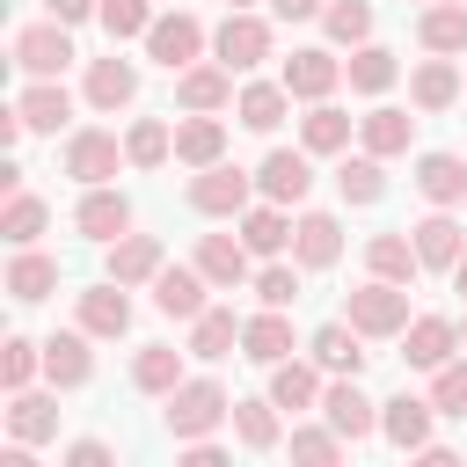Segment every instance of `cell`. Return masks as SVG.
Listing matches in <instances>:
<instances>
[{"instance_id": "1", "label": "cell", "mask_w": 467, "mask_h": 467, "mask_svg": "<svg viewBox=\"0 0 467 467\" xmlns=\"http://www.w3.org/2000/svg\"><path fill=\"white\" fill-rule=\"evenodd\" d=\"M168 438L175 445H190V438H212L219 423H234V401H226V387L219 379H182L175 394H168Z\"/></svg>"}, {"instance_id": "2", "label": "cell", "mask_w": 467, "mask_h": 467, "mask_svg": "<svg viewBox=\"0 0 467 467\" xmlns=\"http://www.w3.org/2000/svg\"><path fill=\"white\" fill-rule=\"evenodd\" d=\"M343 321L358 336H401L416 314H409V285H387V277H365L358 292H343Z\"/></svg>"}, {"instance_id": "3", "label": "cell", "mask_w": 467, "mask_h": 467, "mask_svg": "<svg viewBox=\"0 0 467 467\" xmlns=\"http://www.w3.org/2000/svg\"><path fill=\"white\" fill-rule=\"evenodd\" d=\"M248 204H255V175H248V168L212 161V168L190 175V212H204V219H241Z\"/></svg>"}, {"instance_id": "4", "label": "cell", "mask_w": 467, "mask_h": 467, "mask_svg": "<svg viewBox=\"0 0 467 467\" xmlns=\"http://www.w3.org/2000/svg\"><path fill=\"white\" fill-rule=\"evenodd\" d=\"M15 66H22L29 80H58V73L73 66V36H66V22L44 15V22L15 29Z\"/></svg>"}, {"instance_id": "5", "label": "cell", "mask_w": 467, "mask_h": 467, "mask_svg": "<svg viewBox=\"0 0 467 467\" xmlns=\"http://www.w3.org/2000/svg\"><path fill=\"white\" fill-rule=\"evenodd\" d=\"M212 51H219V66H226V73L263 66V58H270V22H263V15H248V7H226V22L212 29Z\"/></svg>"}, {"instance_id": "6", "label": "cell", "mask_w": 467, "mask_h": 467, "mask_svg": "<svg viewBox=\"0 0 467 467\" xmlns=\"http://www.w3.org/2000/svg\"><path fill=\"white\" fill-rule=\"evenodd\" d=\"M124 161H131V153H124V146H117V131H102V124H80V131L66 139V175H73V182H88V190H95V182H109Z\"/></svg>"}, {"instance_id": "7", "label": "cell", "mask_w": 467, "mask_h": 467, "mask_svg": "<svg viewBox=\"0 0 467 467\" xmlns=\"http://www.w3.org/2000/svg\"><path fill=\"white\" fill-rule=\"evenodd\" d=\"M197 51H204V22L197 15H153V29H146V58L153 66H168V73H182V66H197Z\"/></svg>"}, {"instance_id": "8", "label": "cell", "mask_w": 467, "mask_h": 467, "mask_svg": "<svg viewBox=\"0 0 467 467\" xmlns=\"http://www.w3.org/2000/svg\"><path fill=\"white\" fill-rule=\"evenodd\" d=\"M321 416H328L350 445H365V438L379 431V401H365V394H358V372H336V379L321 387Z\"/></svg>"}, {"instance_id": "9", "label": "cell", "mask_w": 467, "mask_h": 467, "mask_svg": "<svg viewBox=\"0 0 467 467\" xmlns=\"http://www.w3.org/2000/svg\"><path fill=\"white\" fill-rule=\"evenodd\" d=\"M255 190H263L270 204H299V197L314 190V153H306V146H277V153H263Z\"/></svg>"}, {"instance_id": "10", "label": "cell", "mask_w": 467, "mask_h": 467, "mask_svg": "<svg viewBox=\"0 0 467 467\" xmlns=\"http://www.w3.org/2000/svg\"><path fill=\"white\" fill-rule=\"evenodd\" d=\"M204 292H212V277H204L197 263H161V277H153V306H161L168 321H197V314L212 306Z\"/></svg>"}, {"instance_id": "11", "label": "cell", "mask_w": 467, "mask_h": 467, "mask_svg": "<svg viewBox=\"0 0 467 467\" xmlns=\"http://www.w3.org/2000/svg\"><path fill=\"white\" fill-rule=\"evenodd\" d=\"M401 358H409L416 372H438L445 358H460V321H445V314H416V321L401 328Z\"/></svg>"}, {"instance_id": "12", "label": "cell", "mask_w": 467, "mask_h": 467, "mask_svg": "<svg viewBox=\"0 0 467 467\" xmlns=\"http://www.w3.org/2000/svg\"><path fill=\"white\" fill-rule=\"evenodd\" d=\"M336 80H343V58L321 51V44H306V51L285 58V88H292V102H328Z\"/></svg>"}, {"instance_id": "13", "label": "cell", "mask_w": 467, "mask_h": 467, "mask_svg": "<svg viewBox=\"0 0 467 467\" xmlns=\"http://www.w3.org/2000/svg\"><path fill=\"white\" fill-rule=\"evenodd\" d=\"M409 241H416L423 270H452V263L467 255V226L452 219V204H438L431 219H416V226H409Z\"/></svg>"}, {"instance_id": "14", "label": "cell", "mask_w": 467, "mask_h": 467, "mask_svg": "<svg viewBox=\"0 0 467 467\" xmlns=\"http://www.w3.org/2000/svg\"><path fill=\"white\" fill-rule=\"evenodd\" d=\"M431 416H438L431 394H394V401H379V438L416 452V445H431Z\"/></svg>"}, {"instance_id": "15", "label": "cell", "mask_w": 467, "mask_h": 467, "mask_svg": "<svg viewBox=\"0 0 467 467\" xmlns=\"http://www.w3.org/2000/svg\"><path fill=\"white\" fill-rule=\"evenodd\" d=\"M175 161H182V168L226 161V124H219V109H182V124H175Z\"/></svg>"}, {"instance_id": "16", "label": "cell", "mask_w": 467, "mask_h": 467, "mask_svg": "<svg viewBox=\"0 0 467 467\" xmlns=\"http://www.w3.org/2000/svg\"><path fill=\"white\" fill-rule=\"evenodd\" d=\"M73 226L88 234V241H117V234H131V197L124 190H109V182H95L88 197H80V212H73Z\"/></svg>"}, {"instance_id": "17", "label": "cell", "mask_w": 467, "mask_h": 467, "mask_svg": "<svg viewBox=\"0 0 467 467\" xmlns=\"http://www.w3.org/2000/svg\"><path fill=\"white\" fill-rule=\"evenodd\" d=\"M336 255H343L336 212H299V219H292V263H299V270H328Z\"/></svg>"}, {"instance_id": "18", "label": "cell", "mask_w": 467, "mask_h": 467, "mask_svg": "<svg viewBox=\"0 0 467 467\" xmlns=\"http://www.w3.org/2000/svg\"><path fill=\"white\" fill-rule=\"evenodd\" d=\"M190 263L212 277V292H234V285H248V277H255V270H248V241H241V234H204Z\"/></svg>"}, {"instance_id": "19", "label": "cell", "mask_w": 467, "mask_h": 467, "mask_svg": "<svg viewBox=\"0 0 467 467\" xmlns=\"http://www.w3.org/2000/svg\"><path fill=\"white\" fill-rule=\"evenodd\" d=\"M95 336L88 328H58L51 343H44V379L51 387H88L95 379V350H88Z\"/></svg>"}, {"instance_id": "20", "label": "cell", "mask_w": 467, "mask_h": 467, "mask_svg": "<svg viewBox=\"0 0 467 467\" xmlns=\"http://www.w3.org/2000/svg\"><path fill=\"white\" fill-rule=\"evenodd\" d=\"M88 102H95V109H109V117H117V109H131V102H139V66H131V58H117V51H109V58H88Z\"/></svg>"}, {"instance_id": "21", "label": "cell", "mask_w": 467, "mask_h": 467, "mask_svg": "<svg viewBox=\"0 0 467 467\" xmlns=\"http://www.w3.org/2000/svg\"><path fill=\"white\" fill-rule=\"evenodd\" d=\"M460 95H467V73H460L452 58H438V51L409 73V102H416V109H452Z\"/></svg>"}, {"instance_id": "22", "label": "cell", "mask_w": 467, "mask_h": 467, "mask_svg": "<svg viewBox=\"0 0 467 467\" xmlns=\"http://www.w3.org/2000/svg\"><path fill=\"white\" fill-rule=\"evenodd\" d=\"M131 285H117V277H102V285H88L80 292V328L88 336H124L131 328V299H124Z\"/></svg>"}, {"instance_id": "23", "label": "cell", "mask_w": 467, "mask_h": 467, "mask_svg": "<svg viewBox=\"0 0 467 467\" xmlns=\"http://www.w3.org/2000/svg\"><path fill=\"white\" fill-rule=\"evenodd\" d=\"M161 263H168V255H161L153 234H117V241H109V277H117V285H153Z\"/></svg>"}, {"instance_id": "24", "label": "cell", "mask_w": 467, "mask_h": 467, "mask_svg": "<svg viewBox=\"0 0 467 467\" xmlns=\"http://www.w3.org/2000/svg\"><path fill=\"white\" fill-rule=\"evenodd\" d=\"M241 358H248V365L292 358V321H285V306H263L255 321H241Z\"/></svg>"}, {"instance_id": "25", "label": "cell", "mask_w": 467, "mask_h": 467, "mask_svg": "<svg viewBox=\"0 0 467 467\" xmlns=\"http://www.w3.org/2000/svg\"><path fill=\"white\" fill-rule=\"evenodd\" d=\"M416 44L438 51V58L467 51V7H460V0H431V7L416 15Z\"/></svg>"}, {"instance_id": "26", "label": "cell", "mask_w": 467, "mask_h": 467, "mask_svg": "<svg viewBox=\"0 0 467 467\" xmlns=\"http://www.w3.org/2000/svg\"><path fill=\"white\" fill-rule=\"evenodd\" d=\"M285 109H292V88H285V80H248V88L234 95V117H241L248 131H277Z\"/></svg>"}, {"instance_id": "27", "label": "cell", "mask_w": 467, "mask_h": 467, "mask_svg": "<svg viewBox=\"0 0 467 467\" xmlns=\"http://www.w3.org/2000/svg\"><path fill=\"white\" fill-rule=\"evenodd\" d=\"M358 139H365V153H379V161H394V153H409V139H416V117L409 109H365L358 117Z\"/></svg>"}, {"instance_id": "28", "label": "cell", "mask_w": 467, "mask_h": 467, "mask_svg": "<svg viewBox=\"0 0 467 467\" xmlns=\"http://www.w3.org/2000/svg\"><path fill=\"white\" fill-rule=\"evenodd\" d=\"M365 270H372V277H387V285H416L423 255H416V241H409V234H372V241H365Z\"/></svg>"}, {"instance_id": "29", "label": "cell", "mask_w": 467, "mask_h": 467, "mask_svg": "<svg viewBox=\"0 0 467 467\" xmlns=\"http://www.w3.org/2000/svg\"><path fill=\"white\" fill-rule=\"evenodd\" d=\"M51 292H58V263H51L44 248H15V263H7V299L36 306V299H51Z\"/></svg>"}, {"instance_id": "30", "label": "cell", "mask_w": 467, "mask_h": 467, "mask_svg": "<svg viewBox=\"0 0 467 467\" xmlns=\"http://www.w3.org/2000/svg\"><path fill=\"white\" fill-rule=\"evenodd\" d=\"M306 350H314V365H321V372H365V358H372V350H365V336H358L350 321L314 328V343H306Z\"/></svg>"}, {"instance_id": "31", "label": "cell", "mask_w": 467, "mask_h": 467, "mask_svg": "<svg viewBox=\"0 0 467 467\" xmlns=\"http://www.w3.org/2000/svg\"><path fill=\"white\" fill-rule=\"evenodd\" d=\"M270 401L277 409H321V365H299V358H277L270 365Z\"/></svg>"}, {"instance_id": "32", "label": "cell", "mask_w": 467, "mask_h": 467, "mask_svg": "<svg viewBox=\"0 0 467 467\" xmlns=\"http://www.w3.org/2000/svg\"><path fill=\"white\" fill-rule=\"evenodd\" d=\"M7 431H15L22 445H44V438H58V394H36V387H22V394L7 401Z\"/></svg>"}, {"instance_id": "33", "label": "cell", "mask_w": 467, "mask_h": 467, "mask_svg": "<svg viewBox=\"0 0 467 467\" xmlns=\"http://www.w3.org/2000/svg\"><path fill=\"white\" fill-rule=\"evenodd\" d=\"M416 190L431 204H467V161L460 153H416Z\"/></svg>"}, {"instance_id": "34", "label": "cell", "mask_w": 467, "mask_h": 467, "mask_svg": "<svg viewBox=\"0 0 467 467\" xmlns=\"http://www.w3.org/2000/svg\"><path fill=\"white\" fill-rule=\"evenodd\" d=\"M175 102L182 109H226L234 102V73L226 66H182L175 73Z\"/></svg>"}, {"instance_id": "35", "label": "cell", "mask_w": 467, "mask_h": 467, "mask_svg": "<svg viewBox=\"0 0 467 467\" xmlns=\"http://www.w3.org/2000/svg\"><path fill=\"white\" fill-rule=\"evenodd\" d=\"M241 241H248V255H285L292 248V219H285V204H248L241 212Z\"/></svg>"}, {"instance_id": "36", "label": "cell", "mask_w": 467, "mask_h": 467, "mask_svg": "<svg viewBox=\"0 0 467 467\" xmlns=\"http://www.w3.org/2000/svg\"><path fill=\"white\" fill-rule=\"evenodd\" d=\"M394 73H401V58H394L387 44H358V51L343 58V80H350L358 95H387V88H394Z\"/></svg>"}, {"instance_id": "37", "label": "cell", "mask_w": 467, "mask_h": 467, "mask_svg": "<svg viewBox=\"0 0 467 467\" xmlns=\"http://www.w3.org/2000/svg\"><path fill=\"white\" fill-rule=\"evenodd\" d=\"M15 109H22V124H29V131H58V124L73 117V95H66L58 80H29V88L15 95Z\"/></svg>"}, {"instance_id": "38", "label": "cell", "mask_w": 467, "mask_h": 467, "mask_svg": "<svg viewBox=\"0 0 467 467\" xmlns=\"http://www.w3.org/2000/svg\"><path fill=\"white\" fill-rule=\"evenodd\" d=\"M131 387H139V394H161V401H168V394L182 387V350H168V343H146V350L131 358Z\"/></svg>"}, {"instance_id": "39", "label": "cell", "mask_w": 467, "mask_h": 467, "mask_svg": "<svg viewBox=\"0 0 467 467\" xmlns=\"http://www.w3.org/2000/svg\"><path fill=\"white\" fill-rule=\"evenodd\" d=\"M350 124H358V117H343L336 102H314V109L299 117V146H306V153H343V146H350Z\"/></svg>"}, {"instance_id": "40", "label": "cell", "mask_w": 467, "mask_h": 467, "mask_svg": "<svg viewBox=\"0 0 467 467\" xmlns=\"http://www.w3.org/2000/svg\"><path fill=\"white\" fill-rule=\"evenodd\" d=\"M234 343H241L234 306H204V314L190 321V358H234Z\"/></svg>"}, {"instance_id": "41", "label": "cell", "mask_w": 467, "mask_h": 467, "mask_svg": "<svg viewBox=\"0 0 467 467\" xmlns=\"http://www.w3.org/2000/svg\"><path fill=\"white\" fill-rule=\"evenodd\" d=\"M44 219H51V204H44V197H29V190H7V212H0V234H7V248H36Z\"/></svg>"}, {"instance_id": "42", "label": "cell", "mask_w": 467, "mask_h": 467, "mask_svg": "<svg viewBox=\"0 0 467 467\" xmlns=\"http://www.w3.org/2000/svg\"><path fill=\"white\" fill-rule=\"evenodd\" d=\"M234 438H241L248 452H270V445L285 438V431H277V401H270V394H263V401H255V394L234 401Z\"/></svg>"}, {"instance_id": "43", "label": "cell", "mask_w": 467, "mask_h": 467, "mask_svg": "<svg viewBox=\"0 0 467 467\" xmlns=\"http://www.w3.org/2000/svg\"><path fill=\"white\" fill-rule=\"evenodd\" d=\"M336 190H343V204H379V197H387V168H379V153L343 161V168H336Z\"/></svg>"}, {"instance_id": "44", "label": "cell", "mask_w": 467, "mask_h": 467, "mask_svg": "<svg viewBox=\"0 0 467 467\" xmlns=\"http://www.w3.org/2000/svg\"><path fill=\"white\" fill-rule=\"evenodd\" d=\"M321 29H328L336 44H350V51L372 44V0H328V7H321Z\"/></svg>"}, {"instance_id": "45", "label": "cell", "mask_w": 467, "mask_h": 467, "mask_svg": "<svg viewBox=\"0 0 467 467\" xmlns=\"http://www.w3.org/2000/svg\"><path fill=\"white\" fill-rule=\"evenodd\" d=\"M124 153H131V168H161V161L175 153V124H161V117H139V124L124 131Z\"/></svg>"}, {"instance_id": "46", "label": "cell", "mask_w": 467, "mask_h": 467, "mask_svg": "<svg viewBox=\"0 0 467 467\" xmlns=\"http://www.w3.org/2000/svg\"><path fill=\"white\" fill-rule=\"evenodd\" d=\"M36 372H44V343H29V336H7V343H0V387H7V394H22Z\"/></svg>"}, {"instance_id": "47", "label": "cell", "mask_w": 467, "mask_h": 467, "mask_svg": "<svg viewBox=\"0 0 467 467\" xmlns=\"http://www.w3.org/2000/svg\"><path fill=\"white\" fill-rule=\"evenodd\" d=\"M343 445H350V438H343V431H336L328 416H321V423H299V431H292V460H306V467H328V460H343Z\"/></svg>"}, {"instance_id": "48", "label": "cell", "mask_w": 467, "mask_h": 467, "mask_svg": "<svg viewBox=\"0 0 467 467\" xmlns=\"http://www.w3.org/2000/svg\"><path fill=\"white\" fill-rule=\"evenodd\" d=\"M431 401H438V416H467V350L431 372Z\"/></svg>"}, {"instance_id": "49", "label": "cell", "mask_w": 467, "mask_h": 467, "mask_svg": "<svg viewBox=\"0 0 467 467\" xmlns=\"http://www.w3.org/2000/svg\"><path fill=\"white\" fill-rule=\"evenodd\" d=\"M248 292H255L263 306H292V299H299V263H263V270L248 277Z\"/></svg>"}, {"instance_id": "50", "label": "cell", "mask_w": 467, "mask_h": 467, "mask_svg": "<svg viewBox=\"0 0 467 467\" xmlns=\"http://www.w3.org/2000/svg\"><path fill=\"white\" fill-rule=\"evenodd\" d=\"M102 29L124 44V36H146L153 29V7L146 0H102Z\"/></svg>"}, {"instance_id": "51", "label": "cell", "mask_w": 467, "mask_h": 467, "mask_svg": "<svg viewBox=\"0 0 467 467\" xmlns=\"http://www.w3.org/2000/svg\"><path fill=\"white\" fill-rule=\"evenodd\" d=\"M109 460H117V452H109L102 438H73V445H66V467H109Z\"/></svg>"}, {"instance_id": "52", "label": "cell", "mask_w": 467, "mask_h": 467, "mask_svg": "<svg viewBox=\"0 0 467 467\" xmlns=\"http://www.w3.org/2000/svg\"><path fill=\"white\" fill-rule=\"evenodd\" d=\"M44 7H51L66 29H73V22H88V15H102V0H44Z\"/></svg>"}, {"instance_id": "53", "label": "cell", "mask_w": 467, "mask_h": 467, "mask_svg": "<svg viewBox=\"0 0 467 467\" xmlns=\"http://www.w3.org/2000/svg\"><path fill=\"white\" fill-rule=\"evenodd\" d=\"M270 7H277V15H285V22H306V15H321V7H328V0H270Z\"/></svg>"}, {"instance_id": "54", "label": "cell", "mask_w": 467, "mask_h": 467, "mask_svg": "<svg viewBox=\"0 0 467 467\" xmlns=\"http://www.w3.org/2000/svg\"><path fill=\"white\" fill-rule=\"evenodd\" d=\"M416 460H423V467H452V460H460V452H452V445H438V438H431V445H416Z\"/></svg>"}, {"instance_id": "55", "label": "cell", "mask_w": 467, "mask_h": 467, "mask_svg": "<svg viewBox=\"0 0 467 467\" xmlns=\"http://www.w3.org/2000/svg\"><path fill=\"white\" fill-rule=\"evenodd\" d=\"M452 292H467V255H460V263H452Z\"/></svg>"}, {"instance_id": "56", "label": "cell", "mask_w": 467, "mask_h": 467, "mask_svg": "<svg viewBox=\"0 0 467 467\" xmlns=\"http://www.w3.org/2000/svg\"><path fill=\"white\" fill-rule=\"evenodd\" d=\"M460 350H467V321H460Z\"/></svg>"}, {"instance_id": "57", "label": "cell", "mask_w": 467, "mask_h": 467, "mask_svg": "<svg viewBox=\"0 0 467 467\" xmlns=\"http://www.w3.org/2000/svg\"><path fill=\"white\" fill-rule=\"evenodd\" d=\"M226 7H248V0H226Z\"/></svg>"}, {"instance_id": "58", "label": "cell", "mask_w": 467, "mask_h": 467, "mask_svg": "<svg viewBox=\"0 0 467 467\" xmlns=\"http://www.w3.org/2000/svg\"><path fill=\"white\" fill-rule=\"evenodd\" d=\"M423 7H431V0H423Z\"/></svg>"}]
</instances>
